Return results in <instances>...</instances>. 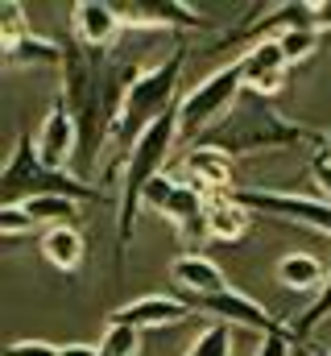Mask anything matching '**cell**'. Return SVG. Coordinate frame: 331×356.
<instances>
[{
  "instance_id": "cell-10",
  "label": "cell",
  "mask_w": 331,
  "mask_h": 356,
  "mask_svg": "<svg viewBox=\"0 0 331 356\" xmlns=\"http://www.w3.org/2000/svg\"><path fill=\"white\" fill-rule=\"evenodd\" d=\"M33 149H38L42 166L63 170V175H75V158H79V129H75L71 108H67V99H63V95L50 104V112H46V120H42V129H38V137H33Z\"/></svg>"
},
{
  "instance_id": "cell-19",
  "label": "cell",
  "mask_w": 331,
  "mask_h": 356,
  "mask_svg": "<svg viewBox=\"0 0 331 356\" xmlns=\"http://www.w3.org/2000/svg\"><path fill=\"white\" fill-rule=\"evenodd\" d=\"M63 63H67V46L38 38V33L21 38L17 46H4V67H54V71H63Z\"/></svg>"
},
{
  "instance_id": "cell-32",
  "label": "cell",
  "mask_w": 331,
  "mask_h": 356,
  "mask_svg": "<svg viewBox=\"0 0 331 356\" xmlns=\"http://www.w3.org/2000/svg\"><path fill=\"white\" fill-rule=\"evenodd\" d=\"M63 356H104V353H99V348H91V344H67Z\"/></svg>"
},
{
  "instance_id": "cell-27",
  "label": "cell",
  "mask_w": 331,
  "mask_h": 356,
  "mask_svg": "<svg viewBox=\"0 0 331 356\" xmlns=\"http://www.w3.org/2000/svg\"><path fill=\"white\" fill-rule=\"evenodd\" d=\"M33 232H38V220L25 211V203L0 207V236L4 241H21V236H33Z\"/></svg>"
},
{
  "instance_id": "cell-4",
  "label": "cell",
  "mask_w": 331,
  "mask_h": 356,
  "mask_svg": "<svg viewBox=\"0 0 331 356\" xmlns=\"http://www.w3.org/2000/svg\"><path fill=\"white\" fill-rule=\"evenodd\" d=\"M182 67H186V46H178L166 63L150 67L137 75V83L124 95V108H120V124H116V166L124 162V154L162 120L166 112L178 108V79H182Z\"/></svg>"
},
{
  "instance_id": "cell-6",
  "label": "cell",
  "mask_w": 331,
  "mask_h": 356,
  "mask_svg": "<svg viewBox=\"0 0 331 356\" xmlns=\"http://www.w3.org/2000/svg\"><path fill=\"white\" fill-rule=\"evenodd\" d=\"M241 95H245V67L236 58V63L211 71L199 88H191L178 99V141H191L195 145L203 133H211L236 108Z\"/></svg>"
},
{
  "instance_id": "cell-14",
  "label": "cell",
  "mask_w": 331,
  "mask_h": 356,
  "mask_svg": "<svg viewBox=\"0 0 331 356\" xmlns=\"http://www.w3.org/2000/svg\"><path fill=\"white\" fill-rule=\"evenodd\" d=\"M120 29H124V21H120L116 4H108V0H79L71 8V38L87 50H99V54L112 50Z\"/></svg>"
},
{
  "instance_id": "cell-30",
  "label": "cell",
  "mask_w": 331,
  "mask_h": 356,
  "mask_svg": "<svg viewBox=\"0 0 331 356\" xmlns=\"http://www.w3.org/2000/svg\"><path fill=\"white\" fill-rule=\"evenodd\" d=\"M294 344L298 340H290V336H265L257 356H294Z\"/></svg>"
},
{
  "instance_id": "cell-8",
  "label": "cell",
  "mask_w": 331,
  "mask_h": 356,
  "mask_svg": "<svg viewBox=\"0 0 331 356\" xmlns=\"http://www.w3.org/2000/svg\"><path fill=\"white\" fill-rule=\"evenodd\" d=\"M236 199L248 211L277 220V224H298V228H315L331 236V203L328 199H311V195H294V191H257V186H241Z\"/></svg>"
},
{
  "instance_id": "cell-22",
  "label": "cell",
  "mask_w": 331,
  "mask_h": 356,
  "mask_svg": "<svg viewBox=\"0 0 331 356\" xmlns=\"http://www.w3.org/2000/svg\"><path fill=\"white\" fill-rule=\"evenodd\" d=\"M328 319H331V273H328V286L319 290V298H315L298 319H294V336H298V344H307V340L328 323Z\"/></svg>"
},
{
  "instance_id": "cell-33",
  "label": "cell",
  "mask_w": 331,
  "mask_h": 356,
  "mask_svg": "<svg viewBox=\"0 0 331 356\" xmlns=\"http://www.w3.org/2000/svg\"><path fill=\"white\" fill-rule=\"evenodd\" d=\"M294 356H311V348L307 344H294Z\"/></svg>"
},
{
  "instance_id": "cell-23",
  "label": "cell",
  "mask_w": 331,
  "mask_h": 356,
  "mask_svg": "<svg viewBox=\"0 0 331 356\" xmlns=\"http://www.w3.org/2000/svg\"><path fill=\"white\" fill-rule=\"evenodd\" d=\"M277 42H282V50H286L290 67H294V63H307V58L323 46V29H286V33H277Z\"/></svg>"
},
{
  "instance_id": "cell-35",
  "label": "cell",
  "mask_w": 331,
  "mask_h": 356,
  "mask_svg": "<svg viewBox=\"0 0 331 356\" xmlns=\"http://www.w3.org/2000/svg\"><path fill=\"white\" fill-rule=\"evenodd\" d=\"M328 158H331V145H328Z\"/></svg>"
},
{
  "instance_id": "cell-11",
  "label": "cell",
  "mask_w": 331,
  "mask_h": 356,
  "mask_svg": "<svg viewBox=\"0 0 331 356\" xmlns=\"http://www.w3.org/2000/svg\"><path fill=\"white\" fill-rule=\"evenodd\" d=\"M191 315H195V302L191 298H178V294H141V298L116 307L108 315V323H124V327L150 332V327H178Z\"/></svg>"
},
{
  "instance_id": "cell-16",
  "label": "cell",
  "mask_w": 331,
  "mask_h": 356,
  "mask_svg": "<svg viewBox=\"0 0 331 356\" xmlns=\"http://www.w3.org/2000/svg\"><path fill=\"white\" fill-rule=\"evenodd\" d=\"M182 170H186V182L199 186L203 195L232 191V158L211 149V145H191L182 158Z\"/></svg>"
},
{
  "instance_id": "cell-34",
  "label": "cell",
  "mask_w": 331,
  "mask_h": 356,
  "mask_svg": "<svg viewBox=\"0 0 331 356\" xmlns=\"http://www.w3.org/2000/svg\"><path fill=\"white\" fill-rule=\"evenodd\" d=\"M311 356H331V348H311Z\"/></svg>"
},
{
  "instance_id": "cell-15",
  "label": "cell",
  "mask_w": 331,
  "mask_h": 356,
  "mask_svg": "<svg viewBox=\"0 0 331 356\" xmlns=\"http://www.w3.org/2000/svg\"><path fill=\"white\" fill-rule=\"evenodd\" d=\"M170 282H174V290L186 294L191 302L228 290L224 269L216 266L211 257H203V253H182V257H174V261H170Z\"/></svg>"
},
{
  "instance_id": "cell-28",
  "label": "cell",
  "mask_w": 331,
  "mask_h": 356,
  "mask_svg": "<svg viewBox=\"0 0 331 356\" xmlns=\"http://www.w3.org/2000/svg\"><path fill=\"white\" fill-rule=\"evenodd\" d=\"M4 356H63L58 344H46V340H13Z\"/></svg>"
},
{
  "instance_id": "cell-1",
  "label": "cell",
  "mask_w": 331,
  "mask_h": 356,
  "mask_svg": "<svg viewBox=\"0 0 331 356\" xmlns=\"http://www.w3.org/2000/svg\"><path fill=\"white\" fill-rule=\"evenodd\" d=\"M141 67L137 63H120L112 58V50H87L75 38L67 42V63H63V99L71 108V120L79 129V158H75V175L87 182V175L99 162V149L108 141H116V124H120V108L124 95L137 83Z\"/></svg>"
},
{
  "instance_id": "cell-7",
  "label": "cell",
  "mask_w": 331,
  "mask_h": 356,
  "mask_svg": "<svg viewBox=\"0 0 331 356\" xmlns=\"http://www.w3.org/2000/svg\"><path fill=\"white\" fill-rule=\"evenodd\" d=\"M145 207L166 216L178 236L186 241L191 253H199V245L211 241V224H207V195L199 186H191L186 178H170L162 175L150 191H145Z\"/></svg>"
},
{
  "instance_id": "cell-9",
  "label": "cell",
  "mask_w": 331,
  "mask_h": 356,
  "mask_svg": "<svg viewBox=\"0 0 331 356\" xmlns=\"http://www.w3.org/2000/svg\"><path fill=\"white\" fill-rule=\"evenodd\" d=\"M195 315H207V319L228 323V327H248V332H257L261 340H265V336H290V340H298V336H294V323L277 319L273 311H265L257 298L241 294L236 286H228L224 294H211V298H195Z\"/></svg>"
},
{
  "instance_id": "cell-13",
  "label": "cell",
  "mask_w": 331,
  "mask_h": 356,
  "mask_svg": "<svg viewBox=\"0 0 331 356\" xmlns=\"http://www.w3.org/2000/svg\"><path fill=\"white\" fill-rule=\"evenodd\" d=\"M241 67H245V91L248 95H277L290 79V58L282 50L277 38H265V42H252L248 54H241Z\"/></svg>"
},
{
  "instance_id": "cell-20",
  "label": "cell",
  "mask_w": 331,
  "mask_h": 356,
  "mask_svg": "<svg viewBox=\"0 0 331 356\" xmlns=\"http://www.w3.org/2000/svg\"><path fill=\"white\" fill-rule=\"evenodd\" d=\"M83 253H87V245H83L79 228H50V232H42V257H46L54 269L79 273Z\"/></svg>"
},
{
  "instance_id": "cell-3",
  "label": "cell",
  "mask_w": 331,
  "mask_h": 356,
  "mask_svg": "<svg viewBox=\"0 0 331 356\" xmlns=\"http://www.w3.org/2000/svg\"><path fill=\"white\" fill-rule=\"evenodd\" d=\"M178 141V108L166 112L162 120L124 154L120 162V195H116V269H124L129 257V241H133V224L145 207V191L162 178L166 158Z\"/></svg>"
},
{
  "instance_id": "cell-2",
  "label": "cell",
  "mask_w": 331,
  "mask_h": 356,
  "mask_svg": "<svg viewBox=\"0 0 331 356\" xmlns=\"http://www.w3.org/2000/svg\"><path fill=\"white\" fill-rule=\"evenodd\" d=\"M195 145H211L228 158H252V154H282V149H319L328 154L331 137L319 129H307L298 120H286L269 99L261 95H241L236 108L211 129L203 133Z\"/></svg>"
},
{
  "instance_id": "cell-29",
  "label": "cell",
  "mask_w": 331,
  "mask_h": 356,
  "mask_svg": "<svg viewBox=\"0 0 331 356\" xmlns=\"http://www.w3.org/2000/svg\"><path fill=\"white\" fill-rule=\"evenodd\" d=\"M311 178H315V186L323 191V199L331 203V158L328 154H315V158H311Z\"/></svg>"
},
{
  "instance_id": "cell-25",
  "label": "cell",
  "mask_w": 331,
  "mask_h": 356,
  "mask_svg": "<svg viewBox=\"0 0 331 356\" xmlns=\"http://www.w3.org/2000/svg\"><path fill=\"white\" fill-rule=\"evenodd\" d=\"M186 356H232V327L228 323H211L191 348Z\"/></svg>"
},
{
  "instance_id": "cell-5",
  "label": "cell",
  "mask_w": 331,
  "mask_h": 356,
  "mask_svg": "<svg viewBox=\"0 0 331 356\" xmlns=\"http://www.w3.org/2000/svg\"><path fill=\"white\" fill-rule=\"evenodd\" d=\"M38 195H67L75 203H91L99 199V191L91 182H83L79 175H63V170H50L42 166L38 149H33V137L21 129L17 133V145L8 154V166L0 175V207H17V203H29Z\"/></svg>"
},
{
  "instance_id": "cell-18",
  "label": "cell",
  "mask_w": 331,
  "mask_h": 356,
  "mask_svg": "<svg viewBox=\"0 0 331 356\" xmlns=\"http://www.w3.org/2000/svg\"><path fill=\"white\" fill-rule=\"evenodd\" d=\"M273 273H277V286H286V290H294V294H315V298H319V290L328 286L331 269L323 266L319 257H311V253H286Z\"/></svg>"
},
{
  "instance_id": "cell-17",
  "label": "cell",
  "mask_w": 331,
  "mask_h": 356,
  "mask_svg": "<svg viewBox=\"0 0 331 356\" xmlns=\"http://www.w3.org/2000/svg\"><path fill=\"white\" fill-rule=\"evenodd\" d=\"M252 220H257V211H248L245 203L236 199V191L207 195V224H211V241H220V245L245 241L248 228H252Z\"/></svg>"
},
{
  "instance_id": "cell-12",
  "label": "cell",
  "mask_w": 331,
  "mask_h": 356,
  "mask_svg": "<svg viewBox=\"0 0 331 356\" xmlns=\"http://www.w3.org/2000/svg\"><path fill=\"white\" fill-rule=\"evenodd\" d=\"M124 29H203L207 17L182 0H120L116 4Z\"/></svg>"
},
{
  "instance_id": "cell-26",
  "label": "cell",
  "mask_w": 331,
  "mask_h": 356,
  "mask_svg": "<svg viewBox=\"0 0 331 356\" xmlns=\"http://www.w3.org/2000/svg\"><path fill=\"white\" fill-rule=\"evenodd\" d=\"M33 29L25 25V8L17 4V0H4L0 4V50L4 46H17L21 38H29Z\"/></svg>"
},
{
  "instance_id": "cell-31",
  "label": "cell",
  "mask_w": 331,
  "mask_h": 356,
  "mask_svg": "<svg viewBox=\"0 0 331 356\" xmlns=\"http://www.w3.org/2000/svg\"><path fill=\"white\" fill-rule=\"evenodd\" d=\"M315 21H319L323 33L331 29V0H315Z\"/></svg>"
},
{
  "instance_id": "cell-24",
  "label": "cell",
  "mask_w": 331,
  "mask_h": 356,
  "mask_svg": "<svg viewBox=\"0 0 331 356\" xmlns=\"http://www.w3.org/2000/svg\"><path fill=\"white\" fill-rule=\"evenodd\" d=\"M99 353L104 356H137L141 353V332L124 327V323H108V332L99 340Z\"/></svg>"
},
{
  "instance_id": "cell-21",
  "label": "cell",
  "mask_w": 331,
  "mask_h": 356,
  "mask_svg": "<svg viewBox=\"0 0 331 356\" xmlns=\"http://www.w3.org/2000/svg\"><path fill=\"white\" fill-rule=\"evenodd\" d=\"M25 211L38 220V228H75V220H79V203L75 199H67V195H38V199H29L25 203Z\"/></svg>"
}]
</instances>
